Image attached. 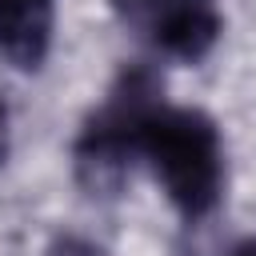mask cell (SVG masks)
Returning <instances> with one entry per match:
<instances>
[{
	"mask_svg": "<svg viewBox=\"0 0 256 256\" xmlns=\"http://www.w3.org/2000/svg\"><path fill=\"white\" fill-rule=\"evenodd\" d=\"M132 28H140L160 52L176 60H204L224 32V16L216 0H148Z\"/></svg>",
	"mask_w": 256,
	"mask_h": 256,
	"instance_id": "obj_3",
	"label": "cell"
},
{
	"mask_svg": "<svg viewBox=\"0 0 256 256\" xmlns=\"http://www.w3.org/2000/svg\"><path fill=\"white\" fill-rule=\"evenodd\" d=\"M160 104H164L160 76L144 64L124 68L116 76V84L108 88L104 104L84 120V128L72 144L76 180L92 192L116 188L124 168L132 164V156H140L144 128H148V120L156 116Z\"/></svg>",
	"mask_w": 256,
	"mask_h": 256,
	"instance_id": "obj_2",
	"label": "cell"
},
{
	"mask_svg": "<svg viewBox=\"0 0 256 256\" xmlns=\"http://www.w3.org/2000/svg\"><path fill=\"white\" fill-rule=\"evenodd\" d=\"M140 156L152 164L164 196L184 220H200L220 204L224 192V148L212 116L200 108L160 104L144 128Z\"/></svg>",
	"mask_w": 256,
	"mask_h": 256,
	"instance_id": "obj_1",
	"label": "cell"
},
{
	"mask_svg": "<svg viewBox=\"0 0 256 256\" xmlns=\"http://www.w3.org/2000/svg\"><path fill=\"white\" fill-rule=\"evenodd\" d=\"M4 156H8V112L0 104V164H4Z\"/></svg>",
	"mask_w": 256,
	"mask_h": 256,
	"instance_id": "obj_6",
	"label": "cell"
},
{
	"mask_svg": "<svg viewBox=\"0 0 256 256\" xmlns=\"http://www.w3.org/2000/svg\"><path fill=\"white\" fill-rule=\"evenodd\" d=\"M232 256H256V244H240V248H236Z\"/></svg>",
	"mask_w": 256,
	"mask_h": 256,
	"instance_id": "obj_7",
	"label": "cell"
},
{
	"mask_svg": "<svg viewBox=\"0 0 256 256\" xmlns=\"http://www.w3.org/2000/svg\"><path fill=\"white\" fill-rule=\"evenodd\" d=\"M48 256H100V248L88 244V240H80V236H56L52 248H48Z\"/></svg>",
	"mask_w": 256,
	"mask_h": 256,
	"instance_id": "obj_5",
	"label": "cell"
},
{
	"mask_svg": "<svg viewBox=\"0 0 256 256\" xmlns=\"http://www.w3.org/2000/svg\"><path fill=\"white\" fill-rule=\"evenodd\" d=\"M56 0H0V56L16 68H40L52 48Z\"/></svg>",
	"mask_w": 256,
	"mask_h": 256,
	"instance_id": "obj_4",
	"label": "cell"
}]
</instances>
